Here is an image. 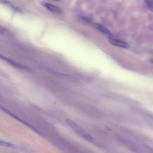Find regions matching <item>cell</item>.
Listing matches in <instances>:
<instances>
[{"label":"cell","mask_w":153,"mask_h":153,"mask_svg":"<svg viewBox=\"0 0 153 153\" xmlns=\"http://www.w3.org/2000/svg\"><path fill=\"white\" fill-rule=\"evenodd\" d=\"M66 123L78 134H79L82 138L85 139L87 141L90 142L95 145H99V143L97 142V140L90 133L87 132L85 130H84L82 128H81L77 124H76L75 123H74V121H72L69 119L66 120Z\"/></svg>","instance_id":"6da1fadb"},{"label":"cell","mask_w":153,"mask_h":153,"mask_svg":"<svg viewBox=\"0 0 153 153\" xmlns=\"http://www.w3.org/2000/svg\"><path fill=\"white\" fill-rule=\"evenodd\" d=\"M42 6H44L46 9H47L48 11L56 13V14H61L62 10L60 8L54 5V4H52L51 3L46 2H41Z\"/></svg>","instance_id":"7a4b0ae2"},{"label":"cell","mask_w":153,"mask_h":153,"mask_svg":"<svg viewBox=\"0 0 153 153\" xmlns=\"http://www.w3.org/2000/svg\"><path fill=\"white\" fill-rule=\"evenodd\" d=\"M0 59H2L4 61H5L6 62L9 63L10 65H12V66H14L16 68H19V69H27L26 66H23V65H22L21 64L18 63L17 62H15V61L9 59V58H8V57L2 55L1 54H0Z\"/></svg>","instance_id":"3957f363"},{"label":"cell","mask_w":153,"mask_h":153,"mask_svg":"<svg viewBox=\"0 0 153 153\" xmlns=\"http://www.w3.org/2000/svg\"><path fill=\"white\" fill-rule=\"evenodd\" d=\"M109 41L112 45H114L117 47H119L121 48H128L129 47L128 44L126 42L119 40V39H117L112 37L109 38Z\"/></svg>","instance_id":"277c9868"},{"label":"cell","mask_w":153,"mask_h":153,"mask_svg":"<svg viewBox=\"0 0 153 153\" xmlns=\"http://www.w3.org/2000/svg\"><path fill=\"white\" fill-rule=\"evenodd\" d=\"M93 25L97 30H98L99 31H100L102 33H103L106 35H108V36H111L112 35L111 32L106 27H105V26H102L100 24H98V23H94Z\"/></svg>","instance_id":"5b68a950"},{"label":"cell","mask_w":153,"mask_h":153,"mask_svg":"<svg viewBox=\"0 0 153 153\" xmlns=\"http://www.w3.org/2000/svg\"><path fill=\"white\" fill-rule=\"evenodd\" d=\"M0 146H3V147L13 148V149H19V147L17 145H14V144H13L11 143L6 142V141L1 140H0Z\"/></svg>","instance_id":"8992f818"},{"label":"cell","mask_w":153,"mask_h":153,"mask_svg":"<svg viewBox=\"0 0 153 153\" xmlns=\"http://www.w3.org/2000/svg\"><path fill=\"white\" fill-rule=\"evenodd\" d=\"M1 2H2V4H5V5H7L8 7H10L11 8H12V9H13L14 10H19V8L17 7L14 6L11 2H8V1H7L6 0H1Z\"/></svg>","instance_id":"52a82bcc"},{"label":"cell","mask_w":153,"mask_h":153,"mask_svg":"<svg viewBox=\"0 0 153 153\" xmlns=\"http://www.w3.org/2000/svg\"><path fill=\"white\" fill-rule=\"evenodd\" d=\"M145 2L148 8L153 12V0H145Z\"/></svg>","instance_id":"ba28073f"},{"label":"cell","mask_w":153,"mask_h":153,"mask_svg":"<svg viewBox=\"0 0 153 153\" xmlns=\"http://www.w3.org/2000/svg\"><path fill=\"white\" fill-rule=\"evenodd\" d=\"M7 33V30L2 26H0V34H2V35H5Z\"/></svg>","instance_id":"9c48e42d"}]
</instances>
